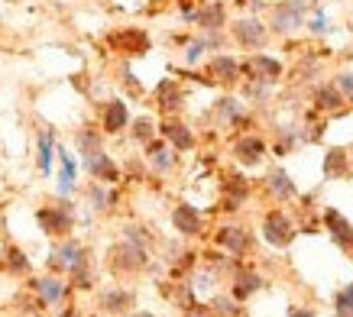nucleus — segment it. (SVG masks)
Returning a JSON list of instances; mask_svg holds the SVG:
<instances>
[{
    "mask_svg": "<svg viewBox=\"0 0 353 317\" xmlns=\"http://www.w3.org/2000/svg\"><path fill=\"white\" fill-rule=\"evenodd\" d=\"M36 223H39V230L46 236H55V240H62L68 233L75 230V211H72V204L59 198L55 204H46L36 211Z\"/></svg>",
    "mask_w": 353,
    "mask_h": 317,
    "instance_id": "7ed1b4c3",
    "label": "nucleus"
},
{
    "mask_svg": "<svg viewBox=\"0 0 353 317\" xmlns=\"http://www.w3.org/2000/svg\"><path fill=\"white\" fill-rule=\"evenodd\" d=\"M334 88L341 91L343 104H353V72H341L337 78H334Z\"/></svg>",
    "mask_w": 353,
    "mask_h": 317,
    "instance_id": "f704fd0d",
    "label": "nucleus"
},
{
    "mask_svg": "<svg viewBox=\"0 0 353 317\" xmlns=\"http://www.w3.org/2000/svg\"><path fill=\"white\" fill-rule=\"evenodd\" d=\"M146 165H150L156 175H172V172L179 169V152L162 136H156L146 143Z\"/></svg>",
    "mask_w": 353,
    "mask_h": 317,
    "instance_id": "2eb2a0df",
    "label": "nucleus"
},
{
    "mask_svg": "<svg viewBox=\"0 0 353 317\" xmlns=\"http://www.w3.org/2000/svg\"><path fill=\"white\" fill-rule=\"evenodd\" d=\"M127 130H130V136L137 139V143H143V146H146L150 139L159 136V123H156L152 116H137V120H130Z\"/></svg>",
    "mask_w": 353,
    "mask_h": 317,
    "instance_id": "7c9ffc66",
    "label": "nucleus"
},
{
    "mask_svg": "<svg viewBox=\"0 0 353 317\" xmlns=\"http://www.w3.org/2000/svg\"><path fill=\"white\" fill-rule=\"evenodd\" d=\"M91 259H88V246L72 240V236H62V243H55L52 256H49V269L55 275H75L81 269H88Z\"/></svg>",
    "mask_w": 353,
    "mask_h": 317,
    "instance_id": "f03ea898",
    "label": "nucleus"
},
{
    "mask_svg": "<svg viewBox=\"0 0 353 317\" xmlns=\"http://www.w3.org/2000/svg\"><path fill=\"white\" fill-rule=\"evenodd\" d=\"M108 45L117 55H146L150 52V32L139 30V26H123V30H114L108 36Z\"/></svg>",
    "mask_w": 353,
    "mask_h": 317,
    "instance_id": "0eeeda50",
    "label": "nucleus"
},
{
    "mask_svg": "<svg viewBox=\"0 0 353 317\" xmlns=\"http://www.w3.org/2000/svg\"><path fill=\"white\" fill-rule=\"evenodd\" d=\"M214 243L221 246V249H227V253L243 256L246 249H250V243H253V236H250V230H246V227H236V223H224V227L214 233Z\"/></svg>",
    "mask_w": 353,
    "mask_h": 317,
    "instance_id": "6ab92c4d",
    "label": "nucleus"
},
{
    "mask_svg": "<svg viewBox=\"0 0 353 317\" xmlns=\"http://www.w3.org/2000/svg\"><path fill=\"white\" fill-rule=\"evenodd\" d=\"M263 285H266V282H263V275H259V272H253V269H236L230 295H234V301H243V298L256 295Z\"/></svg>",
    "mask_w": 353,
    "mask_h": 317,
    "instance_id": "bb28decb",
    "label": "nucleus"
},
{
    "mask_svg": "<svg viewBox=\"0 0 353 317\" xmlns=\"http://www.w3.org/2000/svg\"><path fill=\"white\" fill-rule=\"evenodd\" d=\"M230 152H234L236 165H243V169H256V165H263V158H266V143H263L256 133H243V136L234 139Z\"/></svg>",
    "mask_w": 353,
    "mask_h": 317,
    "instance_id": "f8f14e48",
    "label": "nucleus"
},
{
    "mask_svg": "<svg viewBox=\"0 0 353 317\" xmlns=\"http://www.w3.org/2000/svg\"><path fill=\"white\" fill-rule=\"evenodd\" d=\"M130 120H133V116H130L127 101L110 97V101L101 104V120H97V127H101L104 136H117V133H123V130L130 127Z\"/></svg>",
    "mask_w": 353,
    "mask_h": 317,
    "instance_id": "9d476101",
    "label": "nucleus"
},
{
    "mask_svg": "<svg viewBox=\"0 0 353 317\" xmlns=\"http://www.w3.org/2000/svg\"><path fill=\"white\" fill-rule=\"evenodd\" d=\"M133 301H137V295L130 288H108L101 295V311L104 314H127V311H133Z\"/></svg>",
    "mask_w": 353,
    "mask_h": 317,
    "instance_id": "393cba45",
    "label": "nucleus"
},
{
    "mask_svg": "<svg viewBox=\"0 0 353 317\" xmlns=\"http://www.w3.org/2000/svg\"><path fill=\"white\" fill-rule=\"evenodd\" d=\"M240 74H243L246 81H263V85H276L279 78H282V62L272 59L266 52H253L250 59L240 62Z\"/></svg>",
    "mask_w": 353,
    "mask_h": 317,
    "instance_id": "423d86ee",
    "label": "nucleus"
},
{
    "mask_svg": "<svg viewBox=\"0 0 353 317\" xmlns=\"http://www.w3.org/2000/svg\"><path fill=\"white\" fill-rule=\"evenodd\" d=\"M182 317H214V314H204V311H188V314H182Z\"/></svg>",
    "mask_w": 353,
    "mask_h": 317,
    "instance_id": "4c0bfd02",
    "label": "nucleus"
},
{
    "mask_svg": "<svg viewBox=\"0 0 353 317\" xmlns=\"http://www.w3.org/2000/svg\"><path fill=\"white\" fill-rule=\"evenodd\" d=\"M343 165H347V162H343V152L334 149V152H327V158H324V175H327V178H337L343 172Z\"/></svg>",
    "mask_w": 353,
    "mask_h": 317,
    "instance_id": "72a5a7b5",
    "label": "nucleus"
},
{
    "mask_svg": "<svg viewBox=\"0 0 353 317\" xmlns=\"http://www.w3.org/2000/svg\"><path fill=\"white\" fill-rule=\"evenodd\" d=\"M214 116H217V123L227 130H234V127H243L246 120H250V114H246V104L243 101H236V97H221L214 104Z\"/></svg>",
    "mask_w": 353,
    "mask_h": 317,
    "instance_id": "412c9836",
    "label": "nucleus"
},
{
    "mask_svg": "<svg viewBox=\"0 0 353 317\" xmlns=\"http://www.w3.org/2000/svg\"><path fill=\"white\" fill-rule=\"evenodd\" d=\"M224 211H240V204H243V198L250 194V181H243L240 175H230V178L224 181Z\"/></svg>",
    "mask_w": 353,
    "mask_h": 317,
    "instance_id": "cd10ccee",
    "label": "nucleus"
},
{
    "mask_svg": "<svg viewBox=\"0 0 353 317\" xmlns=\"http://www.w3.org/2000/svg\"><path fill=\"white\" fill-rule=\"evenodd\" d=\"M227 26H230V39H234L240 49H246V52H259V49L269 43V26L259 20L256 13L236 17V20L227 23Z\"/></svg>",
    "mask_w": 353,
    "mask_h": 317,
    "instance_id": "39448f33",
    "label": "nucleus"
},
{
    "mask_svg": "<svg viewBox=\"0 0 353 317\" xmlns=\"http://www.w3.org/2000/svg\"><path fill=\"white\" fill-rule=\"evenodd\" d=\"M75 149L78 156H88V152H94V149H104V133L101 127H81L75 133Z\"/></svg>",
    "mask_w": 353,
    "mask_h": 317,
    "instance_id": "c756f323",
    "label": "nucleus"
},
{
    "mask_svg": "<svg viewBox=\"0 0 353 317\" xmlns=\"http://www.w3.org/2000/svg\"><path fill=\"white\" fill-rule=\"evenodd\" d=\"M150 265V246L137 243V240H120L114 249H110V269L117 275H137Z\"/></svg>",
    "mask_w": 353,
    "mask_h": 317,
    "instance_id": "20e7f679",
    "label": "nucleus"
},
{
    "mask_svg": "<svg viewBox=\"0 0 353 317\" xmlns=\"http://www.w3.org/2000/svg\"><path fill=\"white\" fill-rule=\"evenodd\" d=\"M308 30L314 32V36H327V32H331V17H327V13H314V17H311V23H308Z\"/></svg>",
    "mask_w": 353,
    "mask_h": 317,
    "instance_id": "c9c22d12",
    "label": "nucleus"
},
{
    "mask_svg": "<svg viewBox=\"0 0 353 317\" xmlns=\"http://www.w3.org/2000/svg\"><path fill=\"white\" fill-rule=\"evenodd\" d=\"M194 26L201 32H221L227 26V7L221 0H211V3H201L194 7Z\"/></svg>",
    "mask_w": 353,
    "mask_h": 317,
    "instance_id": "aec40b11",
    "label": "nucleus"
},
{
    "mask_svg": "<svg viewBox=\"0 0 353 317\" xmlns=\"http://www.w3.org/2000/svg\"><path fill=\"white\" fill-rule=\"evenodd\" d=\"M263 240L276 249H285V246L295 240V223L285 211H269L263 217Z\"/></svg>",
    "mask_w": 353,
    "mask_h": 317,
    "instance_id": "6e6552de",
    "label": "nucleus"
},
{
    "mask_svg": "<svg viewBox=\"0 0 353 317\" xmlns=\"http://www.w3.org/2000/svg\"><path fill=\"white\" fill-rule=\"evenodd\" d=\"M0 265H3L7 272H13V275H26V272H30V259H26V253H23V249H17V246H7V249H3Z\"/></svg>",
    "mask_w": 353,
    "mask_h": 317,
    "instance_id": "2f4dec72",
    "label": "nucleus"
},
{
    "mask_svg": "<svg viewBox=\"0 0 353 317\" xmlns=\"http://www.w3.org/2000/svg\"><path fill=\"white\" fill-rule=\"evenodd\" d=\"M159 136L169 143L175 152H192L194 143H198V136H194V130L188 127V123H182L179 116H165L159 123Z\"/></svg>",
    "mask_w": 353,
    "mask_h": 317,
    "instance_id": "ddd939ff",
    "label": "nucleus"
},
{
    "mask_svg": "<svg viewBox=\"0 0 353 317\" xmlns=\"http://www.w3.org/2000/svg\"><path fill=\"white\" fill-rule=\"evenodd\" d=\"M55 156H59V178H55L59 185H55V194L68 201L78 191V162L72 152H65V146H55Z\"/></svg>",
    "mask_w": 353,
    "mask_h": 317,
    "instance_id": "f3484780",
    "label": "nucleus"
},
{
    "mask_svg": "<svg viewBox=\"0 0 353 317\" xmlns=\"http://www.w3.org/2000/svg\"><path fill=\"white\" fill-rule=\"evenodd\" d=\"M123 317H156V314H150V311H139V314H123Z\"/></svg>",
    "mask_w": 353,
    "mask_h": 317,
    "instance_id": "ea45409f",
    "label": "nucleus"
},
{
    "mask_svg": "<svg viewBox=\"0 0 353 317\" xmlns=\"http://www.w3.org/2000/svg\"><path fill=\"white\" fill-rule=\"evenodd\" d=\"M172 227L182 233V236L194 240V236L204 233V217L198 207H192V204H175V207H172Z\"/></svg>",
    "mask_w": 353,
    "mask_h": 317,
    "instance_id": "a211bd4d",
    "label": "nucleus"
},
{
    "mask_svg": "<svg viewBox=\"0 0 353 317\" xmlns=\"http://www.w3.org/2000/svg\"><path fill=\"white\" fill-rule=\"evenodd\" d=\"M334 311H337V317H353V285H347L343 292H337V298H334Z\"/></svg>",
    "mask_w": 353,
    "mask_h": 317,
    "instance_id": "473e14b6",
    "label": "nucleus"
},
{
    "mask_svg": "<svg viewBox=\"0 0 353 317\" xmlns=\"http://www.w3.org/2000/svg\"><path fill=\"white\" fill-rule=\"evenodd\" d=\"M311 7V0H279L269 10V36H292L305 26V10Z\"/></svg>",
    "mask_w": 353,
    "mask_h": 317,
    "instance_id": "f257e3e1",
    "label": "nucleus"
},
{
    "mask_svg": "<svg viewBox=\"0 0 353 317\" xmlns=\"http://www.w3.org/2000/svg\"><path fill=\"white\" fill-rule=\"evenodd\" d=\"M311 101H314V107H318V110H324V114H334V110H341V107H343V97H341V91L334 88V81H331V85H318V88H314V97H311Z\"/></svg>",
    "mask_w": 353,
    "mask_h": 317,
    "instance_id": "c85d7f7f",
    "label": "nucleus"
},
{
    "mask_svg": "<svg viewBox=\"0 0 353 317\" xmlns=\"http://www.w3.org/2000/svg\"><path fill=\"white\" fill-rule=\"evenodd\" d=\"M120 201V191L117 185H104V181H91V188H88V204H91V211L97 214H108L114 211Z\"/></svg>",
    "mask_w": 353,
    "mask_h": 317,
    "instance_id": "5701e85b",
    "label": "nucleus"
},
{
    "mask_svg": "<svg viewBox=\"0 0 353 317\" xmlns=\"http://www.w3.org/2000/svg\"><path fill=\"white\" fill-rule=\"evenodd\" d=\"M152 104H156V110H159V114L175 116L185 107L182 85H179L175 78H162L159 85H156V91H152Z\"/></svg>",
    "mask_w": 353,
    "mask_h": 317,
    "instance_id": "4468645a",
    "label": "nucleus"
},
{
    "mask_svg": "<svg viewBox=\"0 0 353 317\" xmlns=\"http://www.w3.org/2000/svg\"><path fill=\"white\" fill-rule=\"evenodd\" d=\"M214 307H217V314H224V317H234L236 314V305H234V301H227V298H217Z\"/></svg>",
    "mask_w": 353,
    "mask_h": 317,
    "instance_id": "e433bc0d",
    "label": "nucleus"
},
{
    "mask_svg": "<svg viewBox=\"0 0 353 317\" xmlns=\"http://www.w3.org/2000/svg\"><path fill=\"white\" fill-rule=\"evenodd\" d=\"M266 191L276 198V201H292L295 194H299V188H295V181L289 178V172L285 169H272L266 175Z\"/></svg>",
    "mask_w": 353,
    "mask_h": 317,
    "instance_id": "a878e982",
    "label": "nucleus"
},
{
    "mask_svg": "<svg viewBox=\"0 0 353 317\" xmlns=\"http://www.w3.org/2000/svg\"><path fill=\"white\" fill-rule=\"evenodd\" d=\"M81 169L94 181H104V185H117L120 181V165L114 162V156L108 149H94V152L81 156Z\"/></svg>",
    "mask_w": 353,
    "mask_h": 317,
    "instance_id": "1a4fd4ad",
    "label": "nucleus"
},
{
    "mask_svg": "<svg viewBox=\"0 0 353 317\" xmlns=\"http://www.w3.org/2000/svg\"><path fill=\"white\" fill-rule=\"evenodd\" d=\"M289 317H314V314H311V311H292Z\"/></svg>",
    "mask_w": 353,
    "mask_h": 317,
    "instance_id": "58836bf2",
    "label": "nucleus"
},
{
    "mask_svg": "<svg viewBox=\"0 0 353 317\" xmlns=\"http://www.w3.org/2000/svg\"><path fill=\"white\" fill-rule=\"evenodd\" d=\"M208 74H211V81H217V85H224V88H234V85L243 81L240 62L227 52H214L211 59H208Z\"/></svg>",
    "mask_w": 353,
    "mask_h": 317,
    "instance_id": "dca6fc26",
    "label": "nucleus"
},
{
    "mask_svg": "<svg viewBox=\"0 0 353 317\" xmlns=\"http://www.w3.org/2000/svg\"><path fill=\"white\" fill-rule=\"evenodd\" d=\"M324 227L331 230V236H334V243L341 246V249H347V253H353V223L343 217L341 211H324Z\"/></svg>",
    "mask_w": 353,
    "mask_h": 317,
    "instance_id": "4be33fe9",
    "label": "nucleus"
},
{
    "mask_svg": "<svg viewBox=\"0 0 353 317\" xmlns=\"http://www.w3.org/2000/svg\"><path fill=\"white\" fill-rule=\"evenodd\" d=\"M55 146H59L55 130L52 127H43V130H39V136H36V165H39V172H43V175H52Z\"/></svg>",
    "mask_w": 353,
    "mask_h": 317,
    "instance_id": "b1692460",
    "label": "nucleus"
},
{
    "mask_svg": "<svg viewBox=\"0 0 353 317\" xmlns=\"http://www.w3.org/2000/svg\"><path fill=\"white\" fill-rule=\"evenodd\" d=\"M30 288L36 292V298H39V305L43 307H62L65 298H68V282H65L62 275H43V278H32Z\"/></svg>",
    "mask_w": 353,
    "mask_h": 317,
    "instance_id": "9b49d317",
    "label": "nucleus"
}]
</instances>
